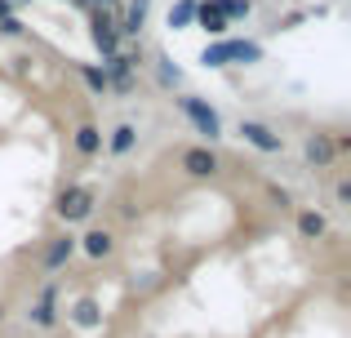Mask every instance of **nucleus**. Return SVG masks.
<instances>
[{"instance_id":"nucleus-8","label":"nucleus","mask_w":351,"mask_h":338,"mask_svg":"<svg viewBox=\"0 0 351 338\" xmlns=\"http://www.w3.org/2000/svg\"><path fill=\"white\" fill-rule=\"evenodd\" d=\"M76 258V232H53V236H45V250H40V267L49 271V280L58 276V271H67V263Z\"/></svg>"},{"instance_id":"nucleus-10","label":"nucleus","mask_w":351,"mask_h":338,"mask_svg":"<svg viewBox=\"0 0 351 338\" xmlns=\"http://www.w3.org/2000/svg\"><path fill=\"white\" fill-rule=\"evenodd\" d=\"M302 165L307 169H334L338 165V147H334V134L329 130H311L307 138H302Z\"/></svg>"},{"instance_id":"nucleus-15","label":"nucleus","mask_w":351,"mask_h":338,"mask_svg":"<svg viewBox=\"0 0 351 338\" xmlns=\"http://www.w3.org/2000/svg\"><path fill=\"white\" fill-rule=\"evenodd\" d=\"M134 147H138V125H129V121H120L116 130L103 134V152H107V156H116V160H125Z\"/></svg>"},{"instance_id":"nucleus-14","label":"nucleus","mask_w":351,"mask_h":338,"mask_svg":"<svg viewBox=\"0 0 351 338\" xmlns=\"http://www.w3.org/2000/svg\"><path fill=\"white\" fill-rule=\"evenodd\" d=\"M71 152H76L80 160H94V156H103V130H98L94 121H80L76 130H71Z\"/></svg>"},{"instance_id":"nucleus-13","label":"nucleus","mask_w":351,"mask_h":338,"mask_svg":"<svg viewBox=\"0 0 351 338\" xmlns=\"http://www.w3.org/2000/svg\"><path fill=\"white\" fill-rule=\"evenodd\" d=\"M293 232H298V241H329V214L325 209H298L293 214Z\"/></svg>"},{"instance_id":"nucleus-24","label":"nucleus","mask_w":351,"mask_h":338,"mask_svg":"<svg viewBox=\"0 0 351 338\" xmlns=\"http://www.w3.org/2000/svg\"><path fill=\"white\" fill-rule=\"evenodd\" d=\"M334 205L338 209H351V178H347V173L334 182Z\"/></svg>"},{"instance_id":"nucleus-5","label":"nucleus","mask_w":351,"mask_h":338,"mask_svg":"<svg viewBox=\"0 0 351 338\" xmlns=\"http://www.w3.org/2000/svg\"><path fill=\"white\" fill-rule=\"evenodd\" d=\"M178 169L187 173L191 182H214L218 173H223V156H218V147L191 143V147H182V152H178Z\"/></svg>"},{"instance_id":"nucleus-20","label":"nucleus","mask_w":351,"mask_h":338,"mask_svg":"<svg viewBox=\"0 0 351 338\" xmlns=\"http://www.w3.org/2000/svg\"><path fill=\"white\" fill-rule=\"evenodd\" d=\"M76 76H80V85H85L94 98H107V94H112V89H107V76H103V67H98V62H80Z\"/></svg>"},{"instance_id":"nucleus-19","label":"nucleus","mask_w":351,"mask_h":338,"mask_svg":"<svg viewBox=\"0 0 351 338\" xmlns=\"http://www.w3.org/2000/svg\"><path fill=\"white\" fill-rule=\"evenodd\" d=\"M196 5H200V0H173V5H169V14H165L169 32H187V27L196 23Z\"/></svg>"},{"instance_id":"nucleus-21","label":"nucleus","mask_w":351,"mask_h":338,"mask_svg":"<svg viewBox=\"0 0 351 338\" xmlns=\"http://www.w3.org/2000/svg\"><path fill=\"white\" fill-rule=\"evenodd\" d=\"M218 9H223V18L227 23H245L249 14H254V0H214Z\"/></svg>"},{"instance_id":"nucleus-2","label":"nucleus","mask_w":351,"mask_h":338,"mask_svg":"<svg viewBox=\"0 0 351 338\" xmlns=\"http://www.w3.org/2000/svg\"><path fill=\"white\" fill-rule=\"evenodd\" d=\"M263 62V45L258 40H240V36H223V40H209L200 49V67L205 71H223V67H254Z\"/></svg>"},{"instance_id":"nucleus-22","label":"nucleus","mask_w":351,"mask_h":338,"mask_svg":"<svg viewBox=\"0 0 351 338\" xmlns=\"http://www.w3.org/2000/svg\"><path fill=\"white\" fill-rule=\"evenodd\" d=\"M267 205L280 209V214H289V209H293V191L280 187V182H271V187H267Z\"/></svg>"},{"instance_id":"nucleus-9","label":"nucleus","mask_w":351,"mask_h":338,"mask_svg":"<svg viewBox=\"0 0 351 338\" xmlns=\"http://www.w3.org/2000/svg\"><path fill=\"white\" fill-rule=\"evenodd\" d=\"M236 134H240V143H245V147L263 152V156H280V152H285V134L271 130L267 121H240Z\"/></svg>"},{"instance_id":"nucleus-23","label":"nucleus","mask_w":351,"mask_h":338,"mask_svg":"<svg viewBox=\"0 0 351 338\" xmlns=\"http://www.w3.org/2000/svg\"><path fill=\"white\" fill-rule=\"evenodd\" d=\"M0 36H5V40H23V36H27V23H23L18 14L0 18Z\"/></svg>"},{"instance_id":"nucleus-18","label":"nucleus","mask_w":351,"mask_h":338,"mask_svg":"<svg viewBox=\"0 0 351 338\" xmlns=\"http://www.w3.org/2000/svg\"><path fill=\"white\" fill-rule=\"evenodd\" d=\"M152 62H156V85L169 89V94H173V89H182V67L169 58V53H156Z\"/></svg>"},{"instance_id":"nucleus-27","label":"nucleus","mask_w":351,"mask_h":338,"mask_svg":"<svg viewBox=\"0 0 351 338\" xmlns=\"http://www.w3.org/2000/svg\"><path fill=\"white\" fill-rule=\"evenodd\" d=\"M62 5H71V0H62Z\"/></svg>"},{"instance_id":"nucleus-3","label":"nucleus","mask_w":351,"mask_h":338,"mask_svg":"<svg viewBox=\"0 0 351 338\" xmlns=\"http://www.w3.org/2000/svg\"><path fill=\"white\" fill-rule=\"evenodd\" d=\"M173 107H178V112L187 116V125L200 134V143H205V147H214V143L223 138V116H218V107L209 103V98L178 89V94H173Z\"/></svg>"},{"instance_id":"nucleus-6","label":"nucleus","mask_w":351,"mask_h":338,"mask_svg":"<svg viewBox=\"0 0 351 338\" xmlns=\"http://www.w3.org/2000/svg\"><path fill=\"white\" fill-rule=\"evenodd\" d=\"M27 325L32 330H58L62 325V307H58V280H45L40 289H36L32 307H27Z\"/></svg>"},{"instance_id":"nucleus-26","label":"nucleus","mask_w":351,"mask_h":338,"mask_svg":"<svg viewBox=\"0 0 351 338\" xmlns=\"http://www.w3.org/2000/svg\"><path fill=\"white\" fill-rule=\"evenodd\" d=\"M9 5H14V9H18V5H32V0H9Z\"/></svg>"},{"instance_id":"nucleus-25","label":"nucleus","mask_w":351,"mask_h":338,"mask_svg":"<svg viewBox=\"0 0 351 338\" xmlns=\"http://www.w3.org/2000/svg\"><path fill=\"white\" fill-rule=\"evenodd\" d=\"M14 14V5H9V0H0V18H9Z\"/></svg>"},{"instance_id":"nucleus-11","label":"nucleus","mask_w":351,"mask_h":338,"mask_svg":"<svg viewBox=\"0 0 351 338\" xmlns=\"http://www.w3.org/2000/svg\"><path fill=\"white\" fill-rule=\"evenodd\" d=\"M116 250H120V236L112 232V227H89L85 236H76V254H85L89 263H107V258H116Z\"/></svg>"},{"instance_id":"nucleus-1","label":"nucleus","mask_w":351,"mask_h":338,"mask_svg":"<svg viewBox=\"0 0 351 338\" xmlns=\"http://www.w3.org/2000/svg\"><path fill=\"white\" fill-rule=\"evenodd\" d=\"M98 187L94 182H67V187H58V196H53V218H58L62 227H80V223H94L98 214Z\"/></svg>"},{"instance_id":"nucleus-17","label":"nucleus","mask_w":351,"mask_h":338,"mask_svg":"<svg viewBox=\"0 0 351 338\" xmlns=\"http://www.w3.org/2000/svg\"><path fill=\"white\" fill-rule=\"evenodd\" d=\"M191 27H200V32L214 36V40H223V36L232 32V23L223 18V9H218L214 0H200V5H196V23H191Z\"/></svg>"},{"instance_id":"nucleus-7","label":"nucleus","mask_w":351,"mask_h":338,"mask_svg":"<svg viewBox=\"0 0 351 338\" xmlns=\"http://www.w3.org/2000/svg\"><path fill=\"white\" fill-rule=\"evenodd\" d=\"M89 40H94V49L103 53V58H116V53L125 49V40H120V18L107 14V9H89Z\"/></svg>"},{"instance_id":"nucleus-4","label":"nucleus","mask_w":351,"mask_h":338,"mask_svg":"<svg viewBox=\"0 0 351 338\" xmlns=\"http://www.w3.org/2000/svg\"><path fill=\"white\" fill-rule=\"evenodd\" d=\"M143 45H134V49H120L116 58H103V76H107V89L112 94H134L138 85V67H143Z\"/></svg>"},{"instance_id":"nucleus-16","label":"nucleus","mask_w":351,"mask_h":338,"mask_svg":"<svg viewBox=\"0 0 351 338\" xmlns=\"http://www.w3.org/2000/svg\"><path fill=\"white\" fill-rule=\"evenodd\" d=\"M147 18H152V0H129L125 14H120V40H138Z\"/></svg>"},{"instance_id":"nucleus-12","label":"nucleus","mask_w":351,"mask_h":338,"mask_svg":"<svg viewBox=\"0 0 351 338\" xmlns=\"http://www.w3.org/2000/svg\"><path fill=\"white\" fill-rule=\"evenodd\" d=\"M62 316H67V325H76V330H85V334L89 330H103V303H98L94 294H80Z\"/></svg>"}]
</instances>
